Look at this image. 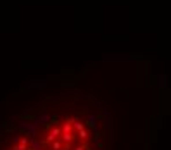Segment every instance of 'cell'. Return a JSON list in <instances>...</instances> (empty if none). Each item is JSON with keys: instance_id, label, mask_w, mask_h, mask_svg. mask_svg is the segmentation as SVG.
Listing matches in <instances>:
<instances>
[{"instance_id": "obj_2", "label": "cell", "mask_w": 171, "mask_h": 150, "mask_svg": "<svg viewBox=\"0 0 171 150\" xmlns=\"http://www.w3.org/2000/svg\"><path fill=\"white\" fill-rule=\"evenodd\" d=\"M55 135H59V130H54L52 135H50V138H55Z\"/></svg>"}, {"instance_id": "obj_1", "label": "cell", "mask_w": 171, "mask_h": 150, "mask_svg": "<svg viewBox=\"0 0 171 150\" xmlns=\"http://www.w3.org/2000/svg\"><path fill=\"white\" fill-rule=\"evenodd\" d=\"M62 138H64L66 142H71V140H73V136H71L69 133H64V135H62Z\"/></svg>"}]
</instances>
